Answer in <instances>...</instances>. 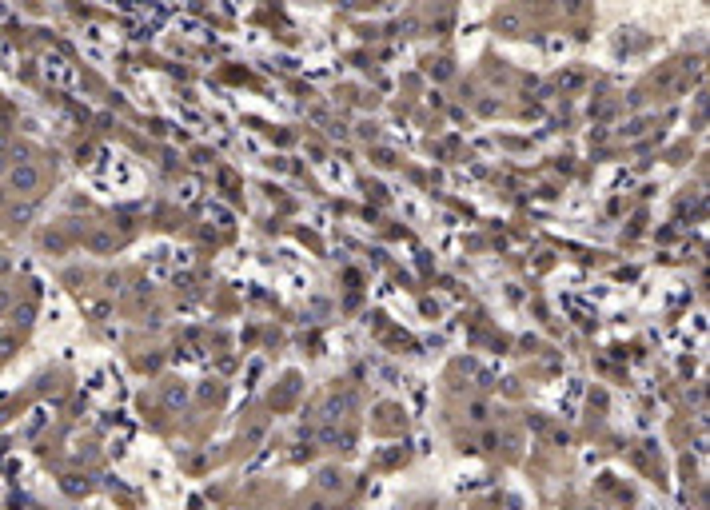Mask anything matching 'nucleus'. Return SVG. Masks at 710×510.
Returning <instances> with one entry per match:
<instances>
[{"instance_id": "1", "label": "nucleus", "mask_w": 710, "mask_h": 510, "mask_svg": "<svg viewBox=\"0 0 710 510\" xmlns=\"http://www.w3.org/2000/svg\"><path fill=\"white\" fill-rule=\"evenodd\" d=\"M12 184H17V188H24V191H28V188H33V184H36V172H33V168H17V172H12Z\"/></svg>"}]
</instances>
